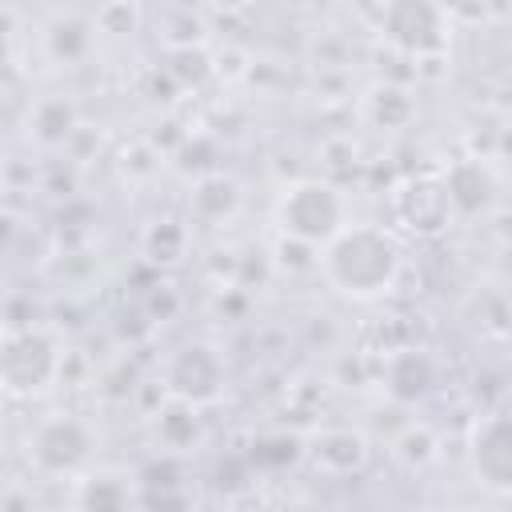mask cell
<instances>
[{
  "label": "cell",
  "instance_id": "1",
  "mask_svg": "<svg viewBox=\"0 0 512 512\" xmlns=\"http://www.w3.org/2000/svg\"><path fill=\"white\" fill-rule=\"evenodd\" d=\"M404 252L392 228L384 224H344L320 248V272L328 288L348 300H376L388 296L400 280Z\"/></svg>",
  "mask_w": 512,
  "mask_h": 512
},
{
  "label": "cell",
  "instance_id": "2",
  "mask_svg": "<svg viewBox=\"0 0 512 512\" xmlns=\"http://www.w3.org/2000/svg\"><path fill=\"white\" fill-rule=\"evenodd\" d=\"M64 344L56 332L40 324H8L4 328V348H0V384L12 400H32L44 396L52 384H60V364H64Z\"/></svg>",
  "mask_w": 512,
  "mask_h": 512
},
{
  "label": "cell",
  "instance_id": "3",
  "mask_svg": "<svg viewBox=\"0 0 512 512\" xmlns=\"http://www.w3.org/2000/svg\"><path fill=\"white\" fill-rule=\"evenodd\" d=\"M272 220H276V232H288V236H300V240L324 248L348 224V208L332 180L304 176V180H292L280 188Z\"/></svg>",
  "mask_w": 512,
  "mask_h": 512
},
{
  "label": "cell",
  "instance_id": "4",
  "mask_svg": "<svg viewBox=\"0 0 512 512\" xmlns=\"http://www.w3.org/2000/svg\"><path fill=\"white\" fill-rule=\"evenodd\" d=\"M452 24L456 20L448 16L444 0H388L376 32L392 52L424 60V56H444L448 52Z\"/></svg>",
  "mask_w": 512,
  "mask_h": 512
},
{
  "label": "cell",
  "instance_id": "5",
  "mask_svg": "<svg viewBox=\"0 0 512 512\" xmlns=\"http://www.w3.org/2000/svg\"><path fill=\"white\" fill-rule=\"evenodd\" d=\"M92 452H96V432L84 416H72V412L44 416L28 432V460L40 476L76 480L92 464Z\"/></svg>",
  "mask_w": 512,
  "mask_h": 512
},
{
  "label": "cell",
  "instance_id": "6",
  "mask_svg": "<svg viewBox=\"0 0 512 512\" xmlns=\"http://www.w3.org/2000/svg\"><path fill=\"white\" fill-rule=\"evenodd\" d=\"M468 472L480 488L512 496V408H492L468 428Z\"/></svg>",
  "mask_w": 512,
  "mask_h": 512
},
{
  "label": "cell",
  "instance_id": "7",
  "mask_svg": "<svg viewBox=\"0 0 512 512\" xmlns=\"http://www.w3.org/2000/svg\"><path fill=\"white\" fill-rule=\"evenodd\" d=\"M160 384L168 388V396H180L204 408L224 392V356L204 340H188L164 360Z\"/></svg>",
  "mask_w": 512,
  "mask_h": 512
},
{
  "label": "cell",
  "instance_id": "8",
  "mask_svg": "<svg viewBox=\"0 0 512 512\" xmlns=\"http://www.w3.org/2000/svg\"><path fill=\"white\" fill-rule=\"evenodd\" d=\"M392 220L404 232L420 236V240L440 236L456 220V212L448 204V192H444V180L440 176H412V180H404L392 192Z\"/></svg>",
  "mask_w": 512,
  "mask_h": 512
},
{
  "label": "cell",
  "instance_id": "9",
  "mask_svg": "<svg viewBox=\"0 0 512 512\" xmlns=\"http://www.w3.org/2000/svg\"><path fill=\"white\" fill-rule=\"evenodd\" d=\"M444 192H448V204L460 220H484L496 204H500V180L492 172V164L484 156H460L452 160L444 172Z\"/></svg>",
  "mask_w": 512,
  "mask_h": 512
},
{
  "label": "cell",
  "instance_id": "10",
  "mask_svg": "<svg viewBox=\"0 0 512 512\" xmlns=\"http://www.w3.org/2000/svg\"><path fill=\"white\" fill-rule=\"evenodd\" d=\"M308 456L324 476H360L372 460V444L360 428L336 424V428H320L308 440Z\"/></svg>",
  "mask_w": 512,
  "mask_h": 512
},
{
  "label": "cell",
  "instance_id": "11",
  "mask_svg": "<svg viewBox=\"0 0 512 512\" xmlns=\"http://www.w3.org/2000/svg\"><path fill=\"white\" fill-rule=\"evenodd\" d=\"M380 380L396 404H416L436 388V360L424 348H392L380 364Z\"/></svg>",
  "mask_w": 512,
  "mask_h": 512
},
{
  "label": "cell",
  "instance_id": "12",
  "mask_svg": "<svg viewBox=\"0 0 512 512\" xmlns=\"http://www.w3.org/2000/svg\"><path fill=\"white\" fill-rule=\"evenodd\" d=\"M200 404L180 400V396H164L152 412V436L156 448L164 452H192L200 444Z\"/></svg>",
  "mask_w": 512,
  "mask_h": 512
},
{
  "label": "cell",
  "instance_id": "13",
  "mask_svg": "<svg viewBox=\"0 0 512 512\" xmlns=\"http://www.w3.org/2000/svg\"><path fill=\"white\" fill-rule=\"evenodd\" d=\"M188 248H192V232H188V224L176 220V216L152 220V224L144 228V236H140V252H144V260L156 264V268H176V264H184Z\"/></svg>",
  "mask_w": 512,
  "mask_h": 512
},
{
  "label": "cell",
  "instance_id": "14",
  "mask_svg": "<svg viewBox=\"0 0 512 512\" xmlns=\"http://www.w3.org/2000/svg\"><path fill=\"white\" fill-rule=\"evenodd\" d=\"M364 116L376 124V128H388V132H400L412 124L416 116V100L404 84H392V80H380L364 92Z\"/></svg>",
  "mask_w": 512,
  "mask_h": 512
},
{
  "label": "cell",
  "instance_id": "15",
  "mask_svg": "<svg viewBox=\"0 0 512 512\" xmlns=\"http://www.w3.org/2000/svg\"><path fill=\"white\" fill-rule=\"evenodd\" d=\"M28 132L40 144H68L80 132V116L76 104L68 96H40L28 112Z\"/></svg>",
  "mask_w": 512,
  "mask_h": 512
},
{
  "label": "cell",
  "instance_id": "16",
  "mask_svg": "<svg viewBox=\"0 0 512 512\" xmlns=\"http://www.w3.org/2000/svg\"><path fill=\"white\" fill-rule=\"evenodd\" d=\"M188 208H192L196 220L220 224V220L236 216V208H240V184L232 176H224V172L200 176L196 188H192V196H188Z\"/></svg>",
  "mask_w": 512,
  "mask_h": 512
},
{
  "label": "cell",
  "instance_id": "17",
  "mask_svg": "<svg viewBox=\"0 0 512 512\" xmlns=\"http://www.w3.org/2000/svg\"><path fill=\"white\" fill-rule=\"evenodd\" d=\"M92 32H96V20H84V16H56L44 32V48L56 64H80L88 60L92 52Z\"/></svg>",
  "mask_w": 512,
  "mask_h": 512
},
{
  "label": "cell",
  "instance_id": "18",
  "mask_svg": "<svg viewBox=\"0 0 512 512\" xmlns=\"http://www.w3.org/2000/svg\"><path fill=\"white\" fill-rule=\"evenodd\" d=\"M72 500L80 508H124L132 504V480L116 472H80Z\"/></svg>",
  "mask_w": 512,
  "mask_h": 512
},
{
  "label": "cell",
  "instance_id": "19",
  "mask_svg": "<svg viewBox=\"0 0 512 512\" xmlns=\"http://www.w3.org/2000/svg\"><path fill=\"white\" fill-rule=\"evenodd\" d=\"M392 456H396V464H404L408 472H420V468L436 464V456H440V440H436V432H432L428 424H420V420H404V428L392 436Z\"/></svg>",
  "mask_w": 512,
  "mask_h": 512
},
{
  "label": "cell",
  "instance_id": "20",
  "mask_svg": "<svg viewBox=\"0 0 512 512\" xmlns=\"http://www.w3.org/2000/svg\"><path fill=\"white\" fill-rule=\"evenodd\" d=\"M272 264L280 272H288V276H304V272H316L320 268V248L308 244V240H300V236L280 232L276 244H272Z\"/></svg>",
  "mask_w": 512,
  "mask_h": 512
},
{
  "label": "cell",
  "instance_id": "21",
  "mask_svg": "<svg viewBox=\"0 0 512 512\" xmlns=\"http://www.w3.org/2000/svg\"><path fill=\"white\" fill-rule=\"evenodd\" d=\"M472 300H476V324L488 336H508L512 332V300L500 288H480Z\"/></svg>",
  "mask_w": 512,
  "mask_h": 512
},
{
  "label": "cell",
  "instance_id": "22",
  "mask_svg": "<svg viewBox=\"0 0 512 512\" xmlns=\"http://www.w3.org/2000/svg\"><path fill=\"white\" fill-rule=\"evenodd\" d=\"M96 28L108 36H128L136 32V4L132 0H104L96 12Z\"/></svg>",
  "mask_w": 512,
  "mask_h": 512
},
{
  "label": "cell",
  "instance_id": "23",
  "mask_svg": "<svg viewBox=\"0 0 512 512\" xmlns=\"http://www.w3.org/2000/svg\"><path fill=\"white\" fill-rule=\"evenodd\" d=\"M252 456L260 460V464H292L296 456H300V440L296 436H288V432H276V436H260L256 444H252Z\"/></svg>",
  "mask_w": 512,
  "mask_h": 512
},
{
  "label": "cell",
  "instance_id": "24",
  "mask_svg": "<svg viewBox=\"0 0 512 512\" xmlns=\"http://www.w3.org/2000/svg\"><path fill=\"white\" fill-rule=\"evenodd\" d=\"M20 84H24V80H20V68H16V64H8V68H4V116H8V124H16V120H20V108H24V112H32V104H36L32 96L24 100V88H20Z\"/></svg>",
  "mask_w": 512,
  "mask_h": 512
},
{
  "label": "cell",
  "instance_id": "25",
  "mask_svg": "<svg viewBox=\"0 0 512 512\" xmlns=\"http://www.w3.org/2000/svg\"><path fill=\"white\" fill-rule=\"evenodd\" d=\"M484 220H488L484 228H488V232H492V236H496L504 248H512V208H500V204H496V208H492Z\"/></svg>",
  "mask_w": 512,
  "mask_h": 512
},
{
  "label": "cell",
  "instance_id": "26",
  "mask_svg": "<svg viewBox=\"0 0 512 512\" xmlns=\"http://www.w3.org/2000/svg\"><path fill=\"white\" fill-rule=\"evenodd\" d=\"M176 4H180V8H200L204 0H176Z\"/></svg>",
  "mask_w": 512,
  "mask_h": 512
}]
</instances>
